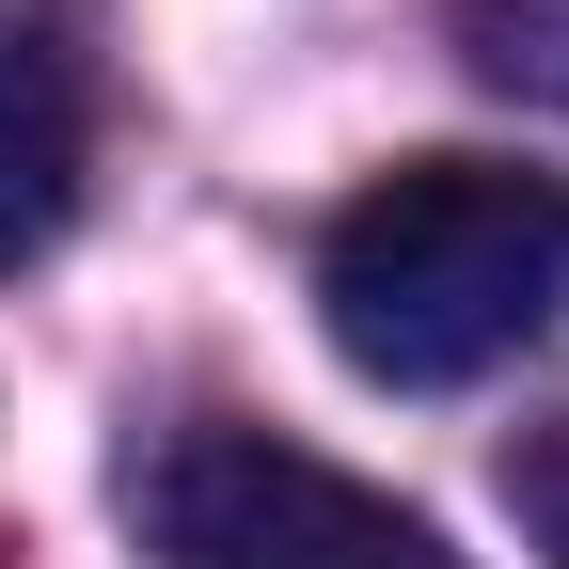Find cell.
Wrapping results in <instances>:
<instances>
[{
    "instance_id": "6da1fadb",
    "label": "cell",
    "mask_w": 569,
    "mask_h": 569,
    "mask_svg": "<svg viewBox=\"0 0 569 569\" xmlns=\"http://www.w3.org/2000/svg\"><path fill=\"white\" fill-rule=\"evenodd\" d=\"M553 301H569V190L522 159H396L317 238V317L396 396L490 380L507 348L553 332Z\"/></svg>"
},
{
    "instance_id": "7a4b0ae2",
    "label": "cell",
    "mask_w": 569,
    "mask_h": 569,
    "mask_svg": "<svg viewBox=\"0 0 569 569\" xmlns=\"http://www.w3.org/2000/svg\"><path fill=\"white\" fill-rule=\"evenodd\" d=\"M142 538H159V569H459L427 507H396V490L332 475L317 443L238 427V411H206V427L159 443Z\"/></svg>"
},
{
    "instance_id": "3957f363",
    "label": "cell",
    "mask_w": 569,
    "mask_h": 569,
    "mask_svg": "<svg viewBox=\"0 0 569 569\" xmlns=\"http://www.w3.org/2000/svg\"><path fill=\"white\" fill-rule=\"evenodd\" d=\"M96 190V48L80 0H17L0 17V269H32Z\"/></svg>"
},
{
    "instance_id": "277c9868",
    "label": "cell",
    "mask_w": 569,
    "mask_h": 569,
    "mask_svg": "<svg viewBox=\"0 0 569 569\" xmlns=\"http://www.w3.org/2000/svg\"><path fill=\"white\" fill-rule=\"evenodd\" d=\"M459 48H475V80H490V96L569 111V0H459Z\"/></svg>"
},
{
    "instance_id": "5b68a950",
    "label": "cell",
    "mask_w": 569,
    "mask_h": 569,
    "mask_svg": "<svg viewBox=\"0 0 569 569\" xmlns=\"http://www.w3.org/2000/svg\"><path fill=\"white\" fill-rule=\"evenodd\" d=\"M507 507H522V538H538V553L569 569V411L507 443Z\"/></svg>"
}]
</instances>
